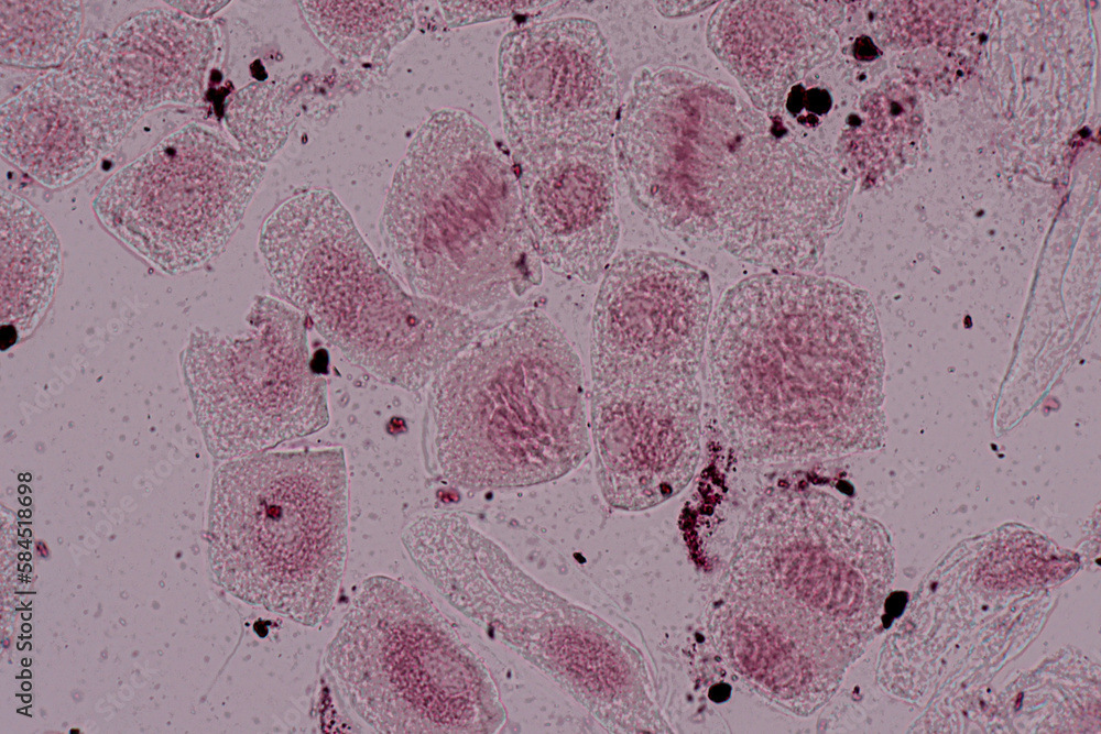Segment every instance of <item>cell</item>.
<instances>
[{
	"label": "cell",
	"instance_id": "obj_20",
	"mask_svg": "<svg viewBox=\"0 0 1101 734\" xmlns=\"http://www.w3.org/2000/svg\"><path fill=\"white\" fill-rule=\"evenodd\" d=\"M170 6H174L179 12H183L194 19L205 20V18L212 15L218 12L221 8L228 4V1H167Z\"/></svg>",
	"mask_w": 1101,
	"mask_h": 734
},
{
	"label": "cell",
	"instance_id": "obj_16",
	"mask_svg": "<svg viewBox=\"0 0 1101 734\" xmlns=\"http://www.w3.org/2000/svg\"><path fill=\"white\" fill-rule=\"evenodd\" d=\"M1 337L30 335L45 315L61 272L59 242L46 218L20 196L1 190Z\"/></svg>",
	"mask_w": 1101,
	"mask_h": 734
},
{
	"label": "cell",
	"instance_id": "obj_15",
	"mask_svg": "<svg viewBox=\"0 0 1101 734\" xmlns=\"http://www.w3.org/2000/svg\"><path fill=\"white\" fill-rule=\"evenodd\" d=\"M816 12L789 3L733 2L719 12V51L734 72L753 88L777 86L778 94L821 61L819 43L827 29Z\"/></svg>",
	"mask_w": 1101,
	"mask_h": 734
},
{
	"label": "cell",
	"instance_id": "obj_1",
	"mask_svg": "<svg viewBox=\"0 0 1101 734\" xmlns=\"http://www.w3.org/2000/svg\"><path fill=\"white\" fill-rule=\"evenodd\" d=\"M614 151L632 200L659 227L776 272L819 262L847 200L832 156L776 133L738 94L680 68L633 77Z\"/></svg>",
	"mask_w": 1101,
	"mask_h": 734
},
{
	"label": "cell",
	"instance_id": "obj_18",
	"mask_svg": "<svg viewBox=\"0 0 1101 734\" xmlns=\"http://www.w3.org/2000/svg\"><path fill=\"white\" fill-rule=\"evenodd\" d=\"M0 6L2 64L59 66L76 50L83 21L80 1L2 0Z\"/></svg>",
	"mask_w": 1101,
	"mask_h": 734
},
{
	"label": "cell",
	"instance_id": "obj_12",
	"mask_svg": "<svg viewBox=\"0 0 1101 734\" xmlns=\"http://www.w3.org/2000/svg\"><path fill=\"white\" fill-rule=\"evenodd\" d=\"M602 277L592 317V385L699 376L712 310L708 274L665 253L628 250Z\"/></svg>",
	"mask_w": 1101,
	"mask_h": 734
},
{
	"label": "cell",
	"instance_id": "obj_5",
	"mask_svg": "<svg viewBox=\"0 0 1101 734\" xmlns=\"http://www.w3.org/2000/svg\"><path fill=\"white\" fill-rule=\"evenodd\" d=\"M430 385L437 460L456 485L545 483L591 450L580 359L539 309L477 335Z\"/></svg>",
	"mask_w": 1101,
	"mask_h": 734
},
{
	"label": "cell",
	"instance_id": "obj_7",
	"mask_svg": "<svg viewBox=\"0 0 1101 734\" xmlns=\"http://www.w3.org/2000/svg\"><path fill=\"white\" fill-rule=\"evenodd\" d=\"M341 448L265 451L216 472L209 559L233 596L305 626L329 615L348 551Z\"/></svg>",
	"mask_w": 1101,
	"mask_h": 734
},
{
	"label": "cell",
	"instance_id": "obj_9",
	"mask_svg": "<svg viewBox=\"0 0 1101 734\" xmlns=\"http://www.w3.org/2000/svg\"><path fill=\"white\" fill-rule=\"evenodd\" d=\"M304 322L296 308L257 296L242 332L192 333L186 384L217 458L265 452L327 426V382L312 366Z\"/></svg>",
	"mask_w": 1101,
	"mask_h": 734
},
{
	"label": "cell",
	"instance_id": "obj_8",
	"mask_svg": "<svg viewBox=\"0 0 1101 734\" xmlns=\"http://www.w3.org/2000/svg\"><path fill=\"white\" fill-rule=\"evenodd\" d=\"M349 706L380 733L489 731L499 702L472 653L418 590L366 579L327 648Z\"/></svg>",
	"mask_w": 1101,
	"mask_h": 734
},
{
	"label": "cell",
	"instance_id": "obj_10",
	"mask_svg": "<svg viewBox=\"0 0 1101 734\" xmlns=\"http://www.w3.org/2000/svg\"><path fill=\"white\" fill-rule=\"evenodd\" d=\"M264 173L261 162L192 122L116 172L92 206L128 248L181 274L221 253Z\"/></svg>",
	"mask_w": 1101,
	"mask_h": 734
},
{
	"label": "cell",
	"instance_id": "obj_4",
	"mask_svg": "<svg viewBox=\"0 0 1101 734\" xmlns=\"http://www.w3.org/2000/svg\"><path fill=\"white\" fill-rule=\"evenodd\" d=\"M382 233L412 293L470 314L543 280L511 160L462 110L434 112L412 139L383 206Z\"/></svg>",
	"mask_w": 1101,
	"mask_h": 734
},
{
	"label": "cell",
	"instance_id": "obj_2",
	"mask_svg": "<svg viewBox=\"0 0 1101 734\" xmlns=\"http://www.w3.org/2000/svg\"><path fill=\"white\" fill-rule=\"evenodd\" d=\"M706 358L721 430L748 460L829 459L881 438L873 313L841 281L796 272L740 281L713 313Z\"/></svg>",
	"mask_w": 1101,
	"mask_h": 734
},
{
	"label": "cell",
	"instance_id": "obj_6",
	"mask_svg": "<svg viewBox=\"0 0 1101 734\" xmlns=\"http://www.w3.org/2000/svg\"><path fill=\"white\" fill-rule=\"evenodd\" d=\"M259 248L282 296L383 383L424 388L477 336L470 313L404 291L331 191L304 190L282 202L264 221Z\"/></svg>",
	"mask_w": 1101,
	"mask_h": 734
},
{
	"label": "cell",
	"instance_id": "obj_11",
	"mask_svg": "<svg viewBox=\"0 0 1101 734\" xmlns=\"http://www.w3.org/2000/svg\"><path fill=\"white\" fill-rule=\"evenodd\" d=\"M498 89L511 161L614 149L619 78L592 20L560 17L506 33Z\"/></svg>",
	"mask_w": 1101,
	"mask_h": 734
},
{
	"label": "cell",
	"instance_id": "obj_14",
	"mask_svg": "<svg viewBox=\"0 0 1101 734\" xmlns=\"http://www.w3.org/2000/svg\"><path fill=\"white\" fill-rule=\"evenodd\" d=\"M596 475L606 502L643 511L690 482L701 451V409L657 404H591Z\"/></svg>",
	"mask_w": 1101,
	"mask_h": 734
},
{
	"label": "cell",
	"instance_id": "obj_3",
	"mask_svg": "<svg viewBox=\"0 0 1101 734\" xmlns=\"http://www.w3.org/2000/svg\"><path fill=\"white\" fill-rule=\"evenodd\" d=\"M881 554L876 527L827 492L763 499L738 534L722 604L741 672L797 711L821 703L846 666L858 591Z\"/></svg>",
	"mask_w": 1101,
	"mask_h": 734
},
{
	"label": "cell",
	"instance_id": "obj_17",
	"mask_svg": "<svg viewBox=\"0 0 1101 734\" xmlns=\"http://www.w3.org/2000/svg\"><path fill=\"white\" fill-rule=\"evenodd\" d=\"M319 41L337 57L357 64L386 59L415 25L412 1H302Z\"/></svg>",
	"mask_w": 1101,
	"mask_h": 734
},
{
	"label": "cell",
	"instance_id": "obj_19",
	"mask_svg": "<svg viewBox=\"0 0 1101 734\" xmlns=\"http://www.w3.org/2000/svg\"><path fill=\"white\" fill-rule=\"evenodd\" d=\"M522 2H440L446 25L455 28L511 14Z\"/></svg>",
	"mask_w": 1101,
	"mask_h": 734
},
{
	"label": "cell",
	"instance_id": "obj_13",
	"mask_svg": "<svg viewBox=\"0 0 1101 734\" xmlns=\"http://www.w3.org/2000/svg\"><path fill=\"white\" fill-rule=\"evenodd\" d=\"M511 163L542 263L568 278L597 282L620 238L614 149Z\"/></svg>",
	"mask_w": 1101,
	"mask_h": 734
}]
</instances>
